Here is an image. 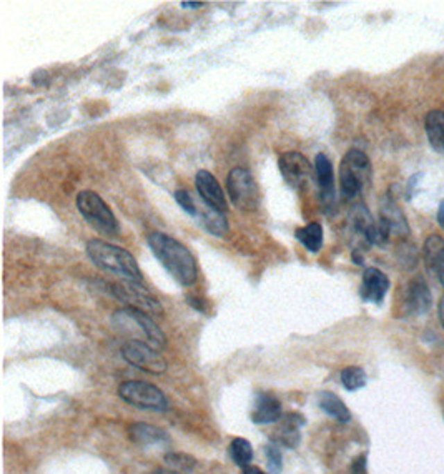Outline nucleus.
I'll use <instances>...</instances> for the list:
<instances>
[{
	"mask_svg": "<svg viewBox=\"0 0 444 474\" xmlns=\"http://www.w3.org/2000/svg\"><path fill=\"white\" fill-rule=\"evenodd\" d=\"M150 250L162 266L169 271L171 278L182 287H190L198 278V265L191 251L178 242L177 238L166 233L155 232L146 238Z\"/></svg>",
	"mask_w": 444,
	"mask_h": 474,
	"instance_id": "f257e3e1",
	"label": "nucleus"
},
{
	"mask_svg": "<svg viewBox=\"0 0 444 474\" xmlns=\"http://www.w3.org/2000/svg\"><path fill=\"white\" fill-rule=\"evenodd\" d=\"M87 255L95 266L107 271V273L120 276L127 282L142 283V280H144L135 257L121 246L94 238L87 243Z\"/></svg>",
	"mask_w": 444,
	"mask_h": 474,
	"instance_id": "f03ea898",
	"label": "nucleus"
},
{
	"mask_svg": "<svg viewBox=\"0 0 444 474\" xmlns=\"http://www.w3.org/2000/svg\"><path fill=\"white\" fill-rule=\"evenodd\" d=\"M113 325L130 337H135L133 339L137 341H144L157 350L166 345V338L160 326L144 310L133 308V306L117 310L113 313Z\"/></svg>",
	"mask_w": 444,
	"mask_h": 474,
	"instance_id": "7ed1b4c3",
	"label": "nucleus"
},
{
	"mask_svg": "<svg viewBox=\"0 0 444 474\" xmlns=\"http://www.w3.org/2000/svg\"><path fill=\"white\" fill-rule=\"evenodd\" d=\"M371 182V162L361 150H350L339 163V188L346 200H353Z\"/></svg>",
	"mask_w": 444,
	"mask_h": 474,
	"instance_id": "20e7f679",
	"label": "nucleus"
},
{
	"mask_svg": "<svg viewBox=\"0 0 444 474\" xmlns=\"http://www.w3.org/2000/svg\"><path fill=\"white\" fill-rule=\"evenodd\" d=\"M77 208L95 232L107 235V237H119V221L99 193L82 190L77 195Z\"/></svg>",
	"mask_w": 444,
	"mask_h": 474,
	"instance_id": "39448f33",
	"label": "nucleus"
},
{
	"mask_svg": "<svg viewBox=\"0 0 444 474\" xmlns=\"http://www.w3.org/2000/svg\"><path fill=\"white\" fill-rule=\"evenodd\" d=\"M226 192L234 208L255 212L259 205V188L253 173L243 167H234L226 177Z\"/></svg>",
	"mask_w": 444,
	"mask_h": 474,
	"instance_id": "423d86ee",
	"label": "nucleus"
},
{
	"mask_svg": "<svg viewBox=\"0 0 444 474\" xmlns=\"http://www.w3.org/2000/svg\"><path fill=\"white\" fill-rule=\"evenodd\" d=\"M119 394L121 400L140 409L165 411L169 406L162 389L145 381H125L120 384Z\"/></svg>",
	"mask_w": 444,
	"mask_h": 474,
	"instance_id": "0eeeda50",
	"label": "nucleus"
},
{
	"mask_svg": "<svg viewBox=\"0 0 444 474\" xmlns=\"http://www.w3.org/2000/svg\"><path fill=\"white\" fill-rule=\"evenodd\" d=\"M121 355L132 366L150 373V375H162L166 371V362L160 351L144 341L130 339L121 348Z\"/></svg>",
	"mask_w": 444,
	"mask_h": 474,
	"instance_id": "6e6552de",
	"label": "nucleus"
},
{
	"mask_svg": "<svg viewBox=\"0 0 444 474\" xmlns=\"http://www.w3.org/2000/svg\"><path fill=\"white\" fill-rule=\"evenodd\" d=\"M110 291L119 298L120 301L127 303V306L144 310V312L148 314H160L163 312L160 301H158L144 285L138 282H127V280H125V283L112 285Z\"/></svg>",
	"mask_w": 444,
	"mask_h": 474,
	"instance_id": "1a4fd4ad",
	"label": "nucleus"
},
{
	"mask_svg": "<svg viewBox=\"0 0 444 474\" xmlns=\"http://www.w3.org/2000/svg\"><path fill=\"white\" fill-rule=\"evenodd\" d=\"M280 173L293 190H303L313 177V167L301 152H287L278 160Z\"/></svg>",
	"mask_w": 444,
	"mask_h": 474,
	"instance_id": "9d476101",
	"label": "nucleus"
},
{
	"mask_svg": "<svg viewBox=\"0 0 444 474\" xmlns=\"http://www.w3.org/2000/svg\"><path fill=\"white\" fill-rule=\"evenodd\" d=\"M431 308V291L422 276H414L404 288L403 310L406 314L420 316Z\"/></svg>",
	"mask_w": 444,
	"mask_h": 474,
	"instance_id": "9b49d317",
	"label": "nucleus"
},
{
	"mask_svg": "<svg viewBox=\"0 0 444 474\" xmlns=\"http://www.w3.org/2000/svg\"><path fill=\"white\" fill-rule=\"evenodd\" d=\"M191 218H195L196 223L202 226L205 232L213 235V237H225L230 230L225 213L205 203L202 198H200V201L195 200V215Z\"/></svg>",
	"mask_w": 444,
	"mask_h": 474,
	"instance_id": "f8f14e48",
	"label": "nucleus"
},
{
	"mask_svg": "<svg viewBox=\"0 0 444 474\" xmlns=\"http://www.w3.org/2000/svg\"><path fill=\"white\" fill-rule=\"evenodd\" d=\"M195 187L200 198H202L205 203H208L210 207L220 210V212L223 213L228 210L223 188L220 187V183L216 182V178L213 177L210 171L200 170L195 177Z\"/></svg>",
	"mask_w": 444,
	"mask_h": 474,
	"instance_id": "ddd939ff",
	"label": "nucleus"
},
{
	"mask_svg": "<svg viewBox=\"0 0 444 474\" xmlns=\"http://www.w3.org/2000/svg\"><path fill=\"white\" fill-rule=\"evenodd\" d=\"M389 289V278L378 268H366L363 273L359 295L368 303H381Z\"/></svg>",
	"mask_w": 444,
	"mask_h": 474,
	"instance_id": "4468645a",
	"label": "nucleus"
},
{
	"mask_svg": "<svg viewBox=\"0 0 444 474\" xmlns=\"http://www.w3.org/2000/svg\"><path fill=\"white\" fill-rule=\"evenodd\" d=\"M315 173L318 180V187L321 190V201L326 208L334 207V171L333 163L325 153H318L315 158Z\"/></svg>",
	"mask_w": 444,
	"mask_h": 474,
	"instance_id": "2eb2a0df",
	"label": "nucleus"
},
{
	"mask_svg": "<svg viewBox=\"0 0 444 474\" xmlns=\"http://www.w3.org/2000/svg\"><path fill=\"white\" fill-rule=\"evenodd\" d=\"M379 221L383 225H386L391 233L401 235V237L409 235V225L408 221H406L404 213L401 212L400 207H398V203L393 200V196L388 195L381 200Z\"/></svg>",
	"mask_w": 444,
	"mask_h": 474,
	"instance_id": "dca6fc26",
	"label": "nucleus"
},
{
	"mask_svg": "<svg viewBox=\"0 0 444 474\" xmlns=\"http://www.w3.org/2000/svg\"><path fill=\"white\" fill-rule=\"evenodd\" d=\"M303 418L296 413H288L280 418V428L273 433V441L287 448H295L300 443V428Z\"/></svg>",
	"mask_w": 444,
	"mask_h": 474,
	"instance_id": "f3484780",
	"label": "nucleus"
},
{
	"mask_svg": "<svg viewBox=\"0 0 444 474\" xmlns=\"http://www.w3.org/2000/svg\"><path fill=\"white\" fill-rule=\"evenodd\" d=\"M282 418V403L271 394H259L251 419L257 425H268Z\"/></svg>",
	"mask_w": 444,
	"mask_h": 474,
	"instance_id": "a211bd4d",
	"label": "nucleus"
},
{
	"mask_svg": "<svg viewBox=\"0 0 444 474\" xmlns=\"http://www.w3.org/2000/svg\"><path fill=\"white\" fill-rule=\"evenodd\" d=\"M426 135H428L429 145L438 153L444 155V112L431 110L425 120Z\"/></svg>",
	"mask_w": 444,
	"mask_h": 474,
	"instance_id": "6ab92c4d",
	"label": "nucleus"
},
{
	"mask_svg": "<svg viewBox=\"0 0 444 474\" xmlns=\"http://www.w3.org/2000/svg\"><path fill=\"white\" fill-rule=\"evenodd\" d=\"M295 237L308 251L318 253L321 250V246H323V226L318 223V221H313V223L296 228Z\"/></svg>",
	"mask_w": 444,
	"mask_h": 474,
	"instance_id": "aec40b11",
	"label": "nucleus"
},
{
	"mask_svg": "<svg viewBox=\"0 0 444 474\" xmlns=\"http://www.w3.org/2000/svg\"><path fill=\"white\" fill-rule=\"evenodd\" d=\"M130 436L135 443L140 444H153V443H162L169 441V434L160 428H155L152 425H144V423H138V425L130 426Z\"/></svg>",
	"mask_w": 444,
	"mask_h": 474,
	"instance_id": "412c9836",
	"label": "nucleus"
},
{
	"mask_svg": "<svg viewBox=\"0 0 444 474\" xmlns=\"http://www.w3.org/2000/svg\"><path fill=\"white\" fill-rule=\"evenodd\" d=\"M320 406L325 413H328L330 416H333L334 419H338L339 423H348L351 419L350 409L346 408V405L343 403L336 394L323 391L320 394Z\"/></svg>",
	"mask_w": 444,
	"mask_h": 474,
	"instance_id": "4be33fe9",
	"label": "nucleus"
},
{
	"mask_svg": "<svg viewBox=\"0 0 444 474\" xmlns=\"http://www.w3.org/2000/svg\"><path fill=\"white\" fill-rule=\"evenodd\" d=\"M422 255H425L426 266L429 270L436 271L439 263L444 260V240L439 235H429V238H426L425 246H422Z\"/></svg>",
	"mask_w": 444,
	"mask_h": 474,
	"instance_id": "5701e85b",
	"label": "nucleus"
},
{
	"mask_svg": "<svg viewBox=\"0 0 444 474\" xmlns=\"http://www.w3.org/2000/svg\"><path fill=\"white\" fill-rule=\"evenodd\" d=\"M230 455H232L233 461L238 466L245 468L248 466L250 461L253 459V448H251V444L246 441V439L237 438L233 439L232 444H230Z\"/></svg>",
	"mask_w": 444,
	"mask_h": 474,
	"instance_id": "b1692460",
	"label": "nucleus"
},
{
	"mask_svg": "<svg viewBox=\"0 0 444 474\" xmlns=\"http://www.w3.org/2000/svg\"><path fill=\"white\" fill-rule=\"evenodd\" d=\"M341 383L348 391H356L366 384V373L359 366H348L341 371Z\"/></svg>",
	"mask_w": 444,
	"mask_h": 474,
	"instance_id": "393cba45",
	"label": "nucleus"
},
{
	"mask_svg": "<svg viewBox=\"0 0 444 474\" xmlns=\"http://www.w3.org/2000/svg\"><path fill=\"white\" fill-rule=\"evenodd\" d=\"M389 230L386 225H383L381 221H373V223L368 226V230L364 232L363 237L366 238V242L370 243V245H376V246H384L389 240Z\"/></svg>",
	"mask_w": 444,
	"mask_h": 474,
	"instance_id": "a878e982",
	"label": "nucleus"
},
{
	"mask_svg": "<svg viewBox=\"0 0 444 474\" xmlns=\"http://www.w3.org/2000/svg\"><path fill=\"white\" fill-rule=\"evenodd\" d=\"M165 461H166V464H170L171 468L178 469V471H183V473L194 471V468L196 464L195 458L185 455V452H170V455L165 456Z\"/></svg>",
	"mask_w": 444,
	"mask_h": 474,
	"instance_id": "bb28decb",
	"label": "nucleus"
},
{
	"mask_svg": "<svg viewBox=\"0 0 444 474\" xmlns=\"http://www.w3.org/2000/svg\"><path fill=\"white\" fill-rule=\"evenodd\" d=\"M173 196L187 215H190V217L195 215V198L191 196L190 192L185 190V188H180V190L173 193Z\"/></svg>",
	"mask_w": 444,
	"mask_h": 474,
	"instance_id": "cd10ccee",
	"label": "nucleus"
},
{
	"mask_svg": "<svg viewBox=\"0 0 444 474\" xmlns=\"http://www.w3.org/2000/svg\"><path fill=\"white\" fill-rule=\"evenodd\" d=\"M265 455L268 459V466H270L271 473L278 474L282 471V452L276 446H266L265 448Z\"/></svg>",
	"mask_w": 444,
	"mask_h": 474,
	"instance_id": "c85d7f7f",
	"label": "nucleus"
},
{
	"mask_svg": "<svg viewBox=\"0 0 444 474\" xmlns=\"http://www.w3.org/2000/svg\"><path fill=\"white\" fill-rule=\"evenodd\" d=\"M438 223L441 228H444V200L439 203V210H438Z\"/></svg>",
	"mask_w": 444,
	"mask_h": 474,
	"instance_id": "c756f323",
	"label": "nucleus"
},
{
	"mask_svg": "<svg viewBox=\"0 0 444 474\" xmlns=\"http://www.w3.org/2000/svg\"><path fill=\"white\" fill-rule=\"evenodd\" d=\"M243 474H266L265 471H262V469L257 468V466H245V469H243Z\"/></svg>",
	"mask_w": 444,
	"mask_h": 474,
	"instance_id": "7c9ffc66",
	"label": "nucleus"
},
{
	"mask_svg": "<svg viewBox=\"0 0 444 474\" xmlns=\"http://www.w3.org/2000/svg\"><path fill=\"white\" fill-rule=\"evenodd\" d=\"M436 273L439 276V282L444 285V260H443L441 263H439V266L436 268Z\"/></svg>",
	"mask_w": 444,
	"mask_h": 474,
	"instance_id": "2f4dec72",
	"label": "nucleus"
},
{
	"mask_svg": "<svg viewBox=\"0 0 444 474\" xmlns=\"http://www.w3.org/2000/svg\"><path fill=\"white\" fill-rule=\"evenodd\" d=\"M439 320H441V325L444 328V295L441 296V301H439Z\"/></svg>",
	"mask_w": 444,
	"mask_h": 474,
	"instance_id": "473e14b6",
	"label": "nucleus"
},
{
	"mask_svg": "<svg viewBox=\"0 0 444 474\" xmlns=\"http://www.w3.org/2000/svg\"><path fill=\"white\" fill-rule=\"evenodd\" d=\"M203 6V2H182V7L185 8H200Z\"/></svg>",
	"mask_w": 444,
	"mask_h": 474,
	"instance_id": "72a5a7b5",
	"label": "nucleus"
},
{
	"mask_svg": "<svg viewBox=\"0 0 444 474\" xmlns=\"http://www.w3.org/2000/svg\"><path fill=\"white\" fill-rule=\"evenodd\" d=\"M152 474H177V473H171V471H165V469H158V471H155Z\"/></svg>",
	"mask_w": 444,
	"mask_h": 474,
	"instance_id": "f704fd0d",
	"label": "nucleus"
}]
</instances>
